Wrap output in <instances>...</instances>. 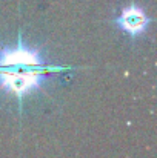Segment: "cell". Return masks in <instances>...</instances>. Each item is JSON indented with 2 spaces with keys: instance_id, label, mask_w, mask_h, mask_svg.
<instances>
[{
  "instance_id": "obj_2",
  "label": "cell",
  "mask_w": 157,
  "mask_h": 158,
  "mask_svg": "<svg viewBox=\"0 0 157 158\" xmlns=\"http://www.w3.org/2000/svg\"><path fill=\"white\" fill-rule=\"evenodd\" d=\"M46 64L42 54L37 49L26 48L22 43V32L19 34L17 46L0 51V69H17V68H39Z\"/></svg>"
},
{
  "instance_id": "obj_1",
  "label": "cell",
  "mask_w": 157,
  "mask_h": 158,
  "mask_svg": "<svg viewBox=\"0 0 157 158\" xmlns=\"http://www.w3.org/2000/svg\"><path fill=\"white\" fill-rule=\"evenodd\" d=\"M71 68H60V66H50L43 64L39 68H17V69H0V89L12 94L20 107L22 114V103L25 95L39 89L45 81L46 75L51 72H62Z\"/></svg>"
},
{
  "instance_id": "obj_3",
  "label": "cell",
  "mask_w": 157,
  "mask_h": 158,
  "mask_svg": "<svg viewBox=\"0 0 157 158\" xmlns=\"http://www.w3.org/2000/svg\"><path fill=\"white\" fill-rule=\"evenodd\" d=\"M114 23L125 34L136 39L146 32L148 26L151 25V19L145 14V11L140 6H137L134 2H131L128 6H125L120 11V14L116 17Z\"/></svg>"
}]
</instances>
